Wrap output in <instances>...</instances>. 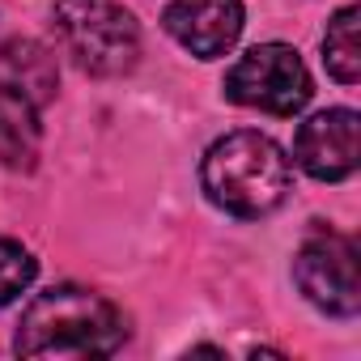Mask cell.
I'll use <instances>...</instances> for the list:
<instances>
[{"instance_id":"obj_4","label":"cell","mask_w":361,"mask_h":361,"mask_svg":"<svg viewBox=\"0 0 361 361\" xmlns=\"http://www.w3.org/2000/svg\"><path fill=\"white\" fill-rule=\"evenodd\" d=\"M51 30L64 56L90 77H123L140 60L136 18L119 0H56Z\"/></svg>"},{"instance_id":"obj_3","label":"cell","mask_w":361,"mask_h":361,"mask_svg":"<svg viewBox=\"0 0 361 361\" xmlns=\"http://www.w3.org/2000/svg\"><path fill=\"white\" fill-rule=\"evenodd\" d=\"M56 56L35 39L0 43V161L9 170H35L43 145V111L56 102Z\"/></svg>"},{"instance_id":"obj_2","label":"cell","mask_w":361,"mask_h":361,"mask_svg":"<svg viewBox=\"0 0 361 361\" xmlns=\"http://www.w3.org/2000/svg\"><path fill=\"white\" fill-rule=\"evenodd\" d=\"M293 170L285 149L264 132H230L200 161L204 196L230 217H268L285 204Z\"/></svg>"},{"instance_id":"obj_10","label":"cell","mask_w":361,"mask_h":361,"mask_svg":"<svg viewBox=\"0 0 361 361\" xmlns=\"http://www.w3.org/2000/svg\"><path fill=\"white\" fill-rule=\"evenodd\" d=\"M35 276H39V259H35L22 243L0 238V306L18 302V298L35 285Z\"/></svg>"},{"instance_id":"obj_7","label":"cell","mask_w":361,"mask_h":361,"mask_svg":"<svg viewBox=\"0 0 361 361\" xmlns=\"http://www.w3.org/2000/svg\"><path fill=\"white\" fill-rule=\"evenodd\" d=\"M357 128L361 119L353 106L310 115L293 136V161L319 183H340L357 170Z\"/></svg>"},{"instance_id":"obj_1","label":"cell","mask_w":361,"mask_h":361,"mask_svg":"<svg viewBox=\"0 0 361 361\" xmlns=\"http://www.w3.org/2000/svg\"><path fill=\"white\" fill-rule=\"evenodd\" d=\"M128 340L119 306L85 285H51L18 323L13 348L22 357H111Z\"/></svg>"},{"instance_id":"obj_9","label":"cell","mask_w":361,"mask_h":361,"mask_svg":"<svg viewBox=\"0 0 361 361\" xmlns=\"http://www.w3.org/2000/svg\"><path fill=\"white\" fill-rule=\"evenodd\" d=\"M357 30H361V9L344 5L327 22V35H323V64H327V73L340 85H357L361 81V35Z\"/></svg>"},{"instance_id":"obj_8","label":"cell","mask_w":361,"mask_h":361,"mask_svg":"<svg viewBox=\"0 0 361 361\" xmlns=\"http://www.w3.org/2000/svg\"><path fill=\"white\" fill-rule=\"evenodd\" d=\"M243 22H247L243 0H170L161 13L166 35L196 60L226 56L238 43Z\"/></svg>"},{"instance_id":"obj_5","label":"cell","mask_w":361,"mask_h":361,"mask_svg":"<svg viewBox=\"0 0 361 361\" xmlns=\"http://www.w3.org/2000/svg\"><path fill=\"white\" fill-rule=\"evenodd\" d=\"M314 85L302 56L289 43H259L226 73V98L268 115H298L310 102Z\"/></svg>"},{"instance_id":"obj_6","label":"cell","mask_w":361,"mask_h":361,"mask_svg":"<svg viewBox=\"0 0 361 361\" xmlns=\"http://www.w3.org/2000/svg\"><path fill=\"white\" fill-rule=\"evenodd\" d=\"M293 281L310 306L336 319H353L361 310V281H357V243L340 230L314 226L293 259Z\"/></svg>"}]
</instances>
